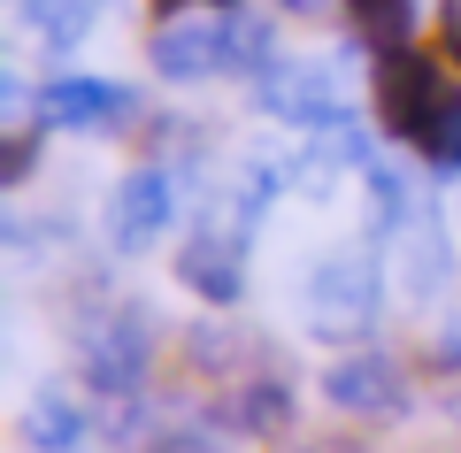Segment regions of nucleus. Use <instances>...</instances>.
Wrapping results in <instances>:
<instances>
[{
  "instance_id": "obj_1",
  "label": "nucleus",
  "mask_w": 461,
  "mask_h": 453,
  "mask_svg": "<svg viewBox=\"0 0 461 453\" xmlns=\"http://www.w3.org/2000/svg\"><path fill=\"white\" fill-rule=\"evenodd\" d=\"M369 100H377V123L400 146H415L430 169H461V85L430 54L415 47L384 54L377 77H369Z\"/></svg>"
},
{
  "instance_id": "obj_2",
  "label": "nucleus",
  "mask_w": 461,
  "mask_h": 453,
  "mask_svg": "<svg viewBox=\"0 0 461 453\" xmlns=\"http://www.w3.org/2000/svg\"><path fill=\"white\" fill-rule=\"evenodd\" d=\"M147 354H154L147 315H108V323L85 331V346H77L85 385H93V392H115V400H131V392L147 385Z\"/></svg>"
},
{
  "instance_id": "obj_3",
  "label": "nucleus",
  "mask_w": 461,
  "mask_h": 453,
  "mask_svg": "<svg viewBox=\"0 0 461 453\" xmlns=\"http://www.w3.org/2000/svg\"><path fill=\"white\" fill-rule=\"evenodd\" d=\"M323 392H330V407H339V415H369V422L408 415V376H400L384 354H354V361H339V369L323 376Z\"/></svg>"
},
{
  "instance_id": "obj_4",
  "label": "nucleus",
  "mask_w": 461,
  "mask_h": 453,
  "mask_svg": "<svg viewBox=\"0 0 461 453\" xmlns=\"http://www.w3.org/2000/svg\"><path fill=\"white\" fill-rule=\"evenodd\" d=\"M169 215H177L169 177H162V169H131V177L108 193V239L123 246V254H139V246H154L169 231Z\"/></svg>"
},
{
  "instance_id": "obj_5",
  "label": "nucleus",
  "mask_w": 461,
  "mask_h": 453,
  "mask_svg": "<svg viewBox=\"0 0 461 453\" xmlns=\"http://www.w3.org/2000/svg\"><path fill=\"white\" fill-rule=\"evenodd\" d=\"M230 62V23H208V16H169L154 32V69L169 85H193V77H215Z\"/></svg>"
},
{
  "instance_id": "obj_6",
  "label": "nucleus",
  "mask_w": 461,
  "mask_h": 453,
  "mask_svg": "<svg viewBox=\"0 0 461 453\" xmlns=\"http://www.w3.org/2000/svg\"><path fill=\"white\" fill-rule=\"evenodd\" d=\"M315 308H323V339L362 331L369 315H377V276H369L362 261H323V276H315Z\"/></svg>"
},
{
  "instance_id": "obj_7",
  "label": "nucleus",
  "mask_w": 461,
  "mask_h": 453,
  "mask_svg": "<svg viewBox=\"0 0 461 453\" xmlns=\"http://www.w3.org/2000/svg\"><path fill=\"white\" fill-rule=\"evenodd\" d=\"M47 115L69 123V131H100V123H115V115H131V93L108 85V77H54L47 85Z\"/></svg>"
},
{
  "instance_id": "obj_8",
  "label": "nucleus",
  "mask_w": 461,
  "mask_h": 453,
  "mask_svg": "<svg viewBox=\"0 0 461 453\" xmlns=\"http://www.w3.org/2000/svg\"><path fill=\"white\" fill-rule=\"evenodd\" d=\"M239 254H247L239 239H215V231H200V239H185L177 276L200 292V300H239V285H247V276H239Z\"/></svg>"
},
{
  "instance_id": "obj_9",
  "label": "nucleus",
  "mask_w": 461,
  "mask_h": 453,
  "mask_svg": "<svg viewBox=\"0 0 461 453\" xmlns=\"http://www.w3.org/2000/svg\"><path fill=\"white\" fill-rule=\"evenodd\" d=\"M77 438H85V415L62 400V392H39V400L23 407V446L32 453H69Z\"/></svg>"
},
{
  "instance_id": "obj_10",
  "label": "nucleus",
  "mask_w": 461,
  "mask_h": 453,
  "mask_svg": "<svg viewBox=\"0 0 461 453\" xmlns=\"http://www.w3.org/2000/svg\"><path fill=\"white\" fill-rule=\"evenodd\" d=\"M346 16L377 54H400L415 39V0H346Z\"/></svg>"
},
{
  "instance_id": "obj_11",
  "label": "nucleus",
  "mask_w": 461,
  "mask_h": 453,
  "mask_svg": "<svg viewBox=\"0 0 461 453\" xmlns=\"http://www.w3.org/2000/svg\"><path fill=\"white\" fill-rule=\"evenodd\" d=\"M446 54H454V62H461V0H454V8H446Z\"/></svg>"
},
{
  "instance_id": "obj_12",
  "label": "nucleus",
  "mask_w": 461,
  "mask_h": 453,
  "mask_svg": "<svg viewBox=\"0 0 461 453\" xmlns=\"http://www.w3.org/2000/svg\"><path fill=\"white\" fill-rule=\"evenodd\" d=\"M285 8H323V0H285Z\"/></svg>"
},
{
  "instance_id": "obj_13",
  "label": "nucleus",
  "mask_w": 461,
  "mask_h": 453,
  "mask_svg": "<svg viewBox=\"0 0 461 453\" xmlns=\"http://www.w3.org/2000/svg\"><path fill=\"white\" fill-rule=\"evenodd\" d=\"M162 8H169V16H177V8H193V0H162Z\"/></svg>"
}]
</instances>
